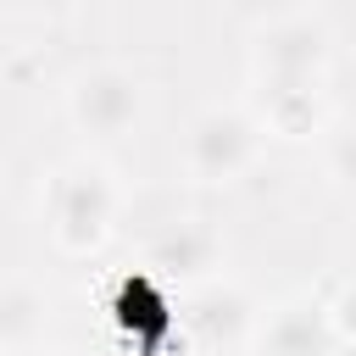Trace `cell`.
Wrapping results in <instances>:
<instances>
[{"mask_svg": "<svg viewBox=\"0 0 356 356\" xmlns=\"http://www.w3.org/2000/svg\"><path fill=\"white\" fill-rule=\"evenodd\" d=\"M250 72H256L261 95H317V83L328 72V28H323V17L289 11V17H273L267 28H256Z\"/></svg>", "mask_w": 356, "mask_h": 356, "instance_id": "6da1fadb", "label": "cell"}, {"mask_svg": "<svg viewBox=\"0 0 356 356\" xmlns=\"http://www.w3.org/2000/svg\"><path fill=\"white\" fill-rule=\"evenodd\" d=\"M39 323H44V295L33 284H11L6 300H0V334H6V345L22 350L39 334Z\"/></svg>", "mask_w": 356, "mask_h": 356, "instance_id": "52a82bcc", "label": "cell"}, {"mask_svg": "<svg viewBox=\"0 0 356 356\" xmlns=\"http://www.w3.org/2000/svg\"><path fill=\"white\" fill-rule=\"evenodd\" d=\"M117 217V184L100 161H72L50 184V234L61 250H95L111 234Z\"/></svg>", "mask_w": 356, "mask_h": 356, "instance_id": "7a4b0ae2", "label": "cell"}, {"mask_svg": "<svg viewBox=\"0 0 356 356\" xmlns=\"http://www.w3.org/2000/svg\"><path fill=\"white\" fill-rule=\"evenodd\" d=\"M339 334L328 317V300H284L256 328V356H334Z\"/></svg>", "mask_w": 356, "mask_h": 356, "instance_id": "5b68a950", "label": "cell"}, {"mask_svg": "<svg viewBox=\"0 0 356 356\" xmlns=\"http://www.w3.org/2000/svg\"><path fill=\"white\" fill-rule=\"evenodd\" d=\"M189 328H195V339H200L206 350H234V345L250 339L256 312H250V300H245L234 284H206V289L189 300Z\"/></svg>", "mask_w": 356, "mask_h": 356, "instance_id": "8992f818", "label": "cell"}, {"mask_svg": "<svg viewBox=\"0 0 356 356\" xmlns=\"http://www.w3.org/2000/svg\"><path fill=\"white\" fill-rule=\"evenodd\" d=\"M267 128L273 134H312L317 128V95H267Z\"/></svg>", "mask_w": 356, "mask_h": 356, "instance_id": "ba28073f", "label": "cell"}, {"mask_svg": "<svg viewBox=\"0 0 356 356\" xmlns=\"http://www.w3.org/2000/svg\"><path fill=\"white\" fill-rule=\"evenodd\" d=\"M328 317H334V334H339V339H356V284H345V289L328 300Z\"/></svg>", "mask_w": 356, "mask_h": 356, "instance_id": "30bf717a", "label": "cell"}, {"mask_svg": "<svg viewBox=\"0 0 356 356\" xmlns=\"http://www.w3.org/2000/svg\"><path fill=\"white\" fill-rule=\"evenodd\" d=\"M256 145H261L256 117H245L239 106H211V111H200L189 122L184 161H189V172L200 184H228L256 161Z\"/></svg>", "mask_w": 356, "mask_h": 356, "instance_id": "3957f363", "label": "cell"}, {"mask_svg": "<svg viewBox=\"0 0 356 356\" xmlns=\"http://www.w3.org/2000/svg\"><path fill=\"white\" fill-rule=\"evenodd\" d=\"M56 356H78V350H56Z\"/></svg>", "mask_w": 356, "mask_h": 356, "instance_id": "8fae6325", "label": "cell"}, {"mask_svg": "<svg viewBox=\"0 0 356 356\" xmlns=\"http://www.w3.org/2000/svg\"><path fill=\"white\" fill-rule=\"evenodd\" d=\"M139 78L122 72V67H83L67 89V111L83 134H100V139H117L139 122Z\"/></svg>", "mask_w": 356, "mask_h": 356, "instance_id": "277c9868", "label": "cell"}, {"mask_svg": "<svg viewBox=\"0 0 356 356\" xmlns=\"http://www.w3.org/2000/svg\"><path fill=\"white\" fill-rule=\"evenodd\" d=\"M328 172H334L345 189H356V117L328 134Z\"/></svg>", "mask_w": 356, "mask_h": 356, "instance_id": "9c48e42d", "label": "cell"}]
</instances>
